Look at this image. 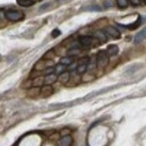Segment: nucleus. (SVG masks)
Here are the masks:
<instances>
[{"mask_svg": "<svg viewBox=\"0 0 146 146\" xmlns=\"http://www.w3.org/2000/svg\"><path fill=\"white\" fill-rule=\"evenodd\" d=\"M5 18L10 22H19L24 18V14L18 10H7L5 12Z\"/></svg>", "mask_w": 146, "mask_h": 146, "instance_id": "f257e3e1", "label": "nucleus"}, {"mask_svg": "<svg viewBox=\"0 0 146 146\" xmlns=\"http://www.w3.org/2000/svg\"><path fill=\"white\" fill-rule=\"evenodd\" d=\"M95 38L98 40H100V41H102V42H105L107 41V34L104 33V31H98L95 33L94 34Z\"/></svg>", "mask_w": 146, "mask_h": 146, "instance_id": "4468645a", "label": "nucleus"}, {"mask_svg": "<svg viewBox=\"0 0 146 146\" xmlns=\"http://www.w3.org/2000/svg\"><path fill=\"white\" fill-rule=\"evenodd\" d=\"M5 17V11H3L2 9H0V19H3Z\"/></svg>", "mask_w": 146, "mask_h": 146, "instance_id": "bb28decb", "label": "nucleus"}, {"mask_svg": "<svg viewBox=\"0 0 146 146\" xmlns=\"http://www.w3.org/2000/svg\"><path fill=\"white\" fill-rule=\"evenodd\" d=\"M58 80L62 84H67L70 80V73L65 71L64 73L60 74L59 75H58Z\"/></svg>", "mask_w": 146, "mask_h": 146, "instance_id": "1a4fd4ad", "label": "nucleus"}, {"mask_svg": "<svg viewBox=\"0 0 146 146\" xmlns=\"http://www.w3.org/2000/svg\"><path fill=\"white\" fill-rule=\"evenodd\" d=\"M117 4L120 8H125L128 5V0H117Z\"/></svg>", "mask_w": 146, "mask_h": 146, "instance_id": "6ab92c4d", "label": "nucleus"}, {"mask_svg": "<svg viewBox=\"0 0 146 146\" xmlns=\"http://www.w3.org/2000/svg\"><path fill=\"white\" fill-rule=\"evenodd\" d=\"M115 3H114L113 0H106L104 2V6L106 8H110V7H113Z\"/></svg>", "mask_w": 146, "mask_h": 146, "instance_id": "4be33fe9", "label": "nucleus"}, {"mask_svg": "<svg viewBox=\"0 0 146 146\" xmlns=\"http://www.w3.org/2000/svg\"><path fill=\"white\" fill-rule=\"evenodd\" d=\"M141 23H142V19H141V17H139L137 19V21H135L134 23H131L129 25H126L125 28L130 29V30H135V29H136V28H138L139 26H140Z\"/></svg>", "mask_w": 146, "mask_h": 146, "instance_id": "f3484780", "label": "nucleus"}, {"mask_svg": "<svg viewBox=\"0 0 146 146\" xmlns=\"http://www.w3.org/2000/svg\"><path fill=\"white\" fill-rule=\"evenodd\" d=\"M87 69H88V63H82V64H79L78 66L75 68V71L78 74H82L88 71Z\"/></svg>", "mask_w": 146, "mask_h": 146, "instance_id": "f8f14e48", "label": "nucleus"}, {"mask_svg": "<svg viewBox=\"0 0 146 146\" xmlns=\"http://www.w3.org/2000/svg\"><path fill=\"white\" fill-rule=\"evenodd\" d=\"M104 33L108 35H110V37H112L113 39H120V37H121L120 31L113 26H107L104 29Z\"/></svg>", "mask_w": 146, "mask_h": 146, "instance_id": "20e7f679", "label": "nucleus"}, {"mask_svg": "<svg viewBox=\"0 0 146 146\" xmlns=\"http://www.w3.org/2000/svg\"><path fill=\"white\" fill-rule=\"evenodd\" d=\"M66 66L62 65V64H60V63H59V64H58L55 66V74L56 75H59L60 74L64 73L66 71Z\"/></svg>", "mask_w": 146, "mask_h": 146, "instance_id": "a211bd4d", "label": "nucleus"}, {"mask_svg": "<svg viewBox=\"0 0 146 146\" xmlns=\"http://www.w3.org/2000/svg\"><path fill=\"white\" fill-rule=\"evenodd\" d=\"M79 52H80V49H79V48H71L67 51V54H68V56H74V55H77Z\"/></svg>", "mask_w": 146, "mask_h": 146, "instance_id": "412c9836", "label": "nucleus"}, {"mask_svg": "<svg viewBox=\"0 0 146 146\" xmlns=\"http://www.w3.org/2000/svg\"><path fill=\"white\" fill-rule=\"evenodd\" d=\"M96 40V38H94L92 36H88V35H84V36H80L79 37V42L82 46L84 47H91L92 46V44L94 40Z\"/></svg>", "mask_w": 146, "mask_h": 146, "instance_id": "7ed1b4c3", "label": "nucleus"}, {"mask_svg": "<svg viewBox=\"0 0 146 146\" xmlns=\"http://www.w3.org/2000/svg\"><path fill=\"white\" fill-rule=\"evenodd\" d=\"M109 58L110 56H108L107 52L105 50H101L100 51L97 55L96 58V66L99 68H105L108 64H109Z\"/></svg>", "mask_w": 146, "mask_h": 146, "instance_id": "f03ea898", "label": "nucleus"}, {"mask_svg": "<svg viewBox=\"0 0 146 146\" xmlns=\"http://www.w3.org/2000/svg\"><path fill=\"white\" fill-rule=\"evenodd\" d=\"M42 84H44V77H41V76L34 77V79L33 80V84H31V85L35 87H40Z\"/></svg>", "mask_w": 146, "mask_h": 146, "instance_id": "2eb2a0df", "label": "nucleus"}, {"mask_svg": "<svg viewBox=\"0 0 146 146\" xmlns=\"http://www.w3.org/2000/svg\"><path fill=\"white\" fill-rule=\"evenodd\" d=\"M16 2L19 5L23 6V7H30V6L35 4L34 0H16Z\"/></svg>", "mask_w": 146, "mask_h": 146, "instance_id": "ddd939ff", "label": "nucleus"}, {"mask_svg": "<svg viewBox=\"0 0 146 146\" xmlns=\"http://www.w3.org/2000/svg\"><path fill=\"white\" fill-rule=\"evenodd\" d=\"M52 93H53V88L50 85L45 84L40 89V96H41L42 98H47V97H49L50 95H52Z\"/></svg>", "mask_w": 146, "mask_h": 146, "instance_id": "39448f33", "label": "nucleus"}, {"mask_svg": "<svg viewBox=\"0 0 146 146\" xmlns=\"http://www.w3.org/2000/svg\"><path fill=\"white\" fill-rule=\"evenodd\" d=\"M70 134V130L69 129H63L61 131V135L62 136H66V135H69Z\"/></svg>", "mask_w": 146, "mask_h": 146, "instance_id": "b1692460", "label": "nucleus"}, {"mask_svg": "<svg viewBox=\"0 0 146 146\" xmlns=\"http://www.w3.org/2000/svg\"><path fill=\"white\" fill-rule=\"evenodd\" d=\"M60 35V31L58 30H54L53 31V33H52V36L53 37H58Z\"/></svg>", "mask_w": 146, "mask_h": 146, "instance_id": "a878e982", "label": "nucleus"}, {"mask_svg": "<svg viewBox=\"0 0 146 146\" xmlns=\"http://www.w3.org/2000/svg\"><path fill=\"white\" fill-rule=\"evenodd\" d=\"M88 10L89 11H100L101 8L99 5H92V6H90V7L88 8Z\"/></svg>", "mask_w": 146, "mask_h": 146, "instance_id": "5701e85b", "label": "nucleus"}, {"mask_svg": "<svg viewBox=\"0 0 146 146\" xmlns=\"http://www.w3.org/2000/svg\"><path fill=\"white\" fill-rule=\"evenodd\" d=\"M28 96L31 97V98H36L38 96H40V87H31L29 89V91H28Z\"/></svg>", "mask_w": 146, "mask_h": 146, "instance_id": "6e6552de", "label": "nucleus"}, {"mask_svg": "<svg viewBox=\"0 0 146 146\" xmlns=\"http://www.w3.org/2000/svg\"><path fill=\"white\" fill-rule=\"evenodd\" d=\"M54 73H55V67H53V66H48V67H45L43 69V74L45 75L51 74Z\"/></svg>", "mask_w": 146, "mask_h": 146, "instance_id": "aec40b11", "label": "nucleus"}, {"mask_svg": "<svg viewBox=\"0 0 146 146\" xmlns=\"http://www.w3.org/2000/svg\"><path fill=\"white\" fill-rule=\"evenodd\" d=\"M129 1L133 5H141V3H142L141 0H129Z\"/></svg>", "mask_w": 146, "mask_h": 146, "instance_id": "393cba45", "label": "nucleus"}, {"mask_svg": "<svg viewBox=\"0 0 146 146\" xmlns=\"http://www.w3.org/2000/svg\"><path fill=\"white\" fill-rule=\"evenodd\" d=\"M143 2H144V3L146 4V0H143Z\"/></svg>", "mask_w": 146, "mask_h": 146, "instance_id": "cd10ccee", "label": "nucleus"}, {"mask_svg": "<svg viewBox=\"0 0 146 146\" xmlns=\"http://www.w3.org/2000/svg\"><path fill=\"white\" fill-rule=\"evenodd\" d=\"M118 50L119 49H118V47L117 45H110L109 47H108L106 52L109 56H115L117 55Z\"/></svg>", "mask_w": 146, "mask_h": 146, "instance_id": "9d476101", "label": "nucleus"}, {"mask_svg": "<svg viewBox=\"0 0 146 146\" xmlns=\"http://www.w3.org/2000/svg\"><path fill=\"white\" fill-rule=\"evenodd\" d=\"M56 81H58V75H56L55 73L44 76V84H46V85L52 84Z\"/></svg>", "mask_w": 146, "mask_h": 146, "instance_id": "423d86ee", "label": "nucleus"}, {"mask_svg": "<svg viewBox=\"0 0 146 146\" xmlns=\"http://www.w3.org/2000/svg\"><path fill=\"white\" fill-rule=\"evenodd\" d=\"M71 143H72V138L69 135L64 136L60 140V145L61 146H69Z\"/></svg>", "mask_w": 146, "mask_h": 146, "instance_id": "dca6fc26", "label": "nucleus"}, {"mask_svg": "<svg viewBox=\"0 0 146 146\" xmlns=\"http://www.w3.org/2000/svg\"><path fill=\"white\" fill-rule=\"evenodd\" d=\"M59 63L62 65H64L66 66H69L72 65V63H74V58L71 56H63L60 58Z\"/></svg>", "mask_w": 146, "mask_h": 146, "instance_id": "9b49d317", "label": "nucleus"}, {"mask_svg": "<svg viewBox=\"0 0 146 146\" xmlns=\"http://www.w3.org/2000/svg\"><path fill=\"white\" fill-rule=\"evenodd\" d=\"M145 38H146V27L143 28L141 31H139V33L135 36V44L141 43Z\"/></svg>", "mask_w": 146, "mask_h": 146, "instance_id": "0eeeda50", "label": "nucleus"}]
</instances>
